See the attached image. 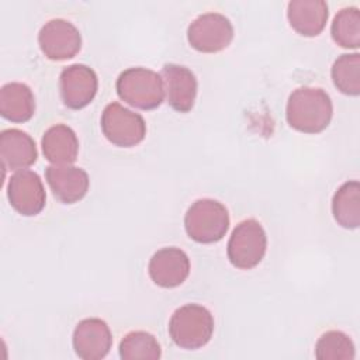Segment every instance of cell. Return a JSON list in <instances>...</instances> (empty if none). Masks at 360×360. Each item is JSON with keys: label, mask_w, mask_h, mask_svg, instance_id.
Listing matches in <instances>:
<instances>
[{"label": "cell", "mask_w": 360, "mask_h": 360, "mask_svg": "<svg viewBox=\"0 0 360 360\" xmlns=\"http://www.w3.org/2000/svg\"><path fill=\"white\" fill-rule=\"evenodd\" d=\"M354 356L353 340L340 330L325 332L315 345V357L319 360H352Z\"/></svg>", "instance_id": "cell-23"}, {"label": "cell", "mask_w": 360, "mask_h": 360, "mask_svg": "<svg viewBox=\"0 0 360 360\" xmlns=\"http://www.w3.org/2000/svg\"><path fill=\"white\" fill-rule=\"evenodd\" d=\"M38 44L48 59L66 60L80 51L82 35L70 21L53 18L45 22L39 30Z\"/></svg>", "instance_id": "cell-8"}, {"label": "cell", "mask_w": 360, "mask_h": 360, "mask_svg": "<svg viewBox=\"0 0 360 360\" xmlns=\"http://www.w3.org/2000/svg\"><path fill=\"white\" fill-rule=\"evenodd\" d=\"M229 228L226 207L212 198L194 201L184 215V229L190 239L198 243L221 240Z\"/></svg>", "instance_id": "cell-4"}, {"label": "cell", "mask_w": 360, "mask_h": 360, "mask_svg": "<svg viewBox=\"0 0 360 360\" xmlns=\"http://www.w3.org/2000/svg\"><path fill=\"white\" fill-rule=\"evenodd\" d=\"M118 97L139 110L158 108L165 98V86L160 73L148 68H129L115 83Z\"/></svg>", "instance_id": "cell-3"}, {"label": "cell", "mask_w": 360, "mask_h": 360, "mask_svg": "<svg viewBox=\"0 0 360 360\" xmlns=\"http://www.w3.org/2000/svg\"><path fill=\"white\" fill-rule=\"evenodd\" d=\"M98 87L96 72L82 63L65 68L59 76V91L63 104L70 110H80L89 105Z\"/></svg>", "instance_id": "cell-10"}, {"label": "cell", "mask_w": 360, "mask_h": 360, "mask_svg": "<svg viewBox=\"0 0 360 360\" xmlns=\"http://www.w3.org/2000/svg\"><path fill=\"white\" fill-rule=\"evenodd\" d=\"M332 39L342 48L357 49L360 46V11L357 7H345L333 18L330 25Z\"/></svg>", "instance_id": "cell-21"}, {"label": "cell", "mask_w": 360, "mask_h": 360, "mask_svg": "<svg viewBox=\"0 0 360 360\" xmlns=\"http://www.w3.org/2000/svg\"><path fill=\"white\" fill-rule=\"evenodd\" d=\"M232 39V22L221 13L201 14L187 28V41L198 52H221L229 46Z\"/></svg>", "instance_id": "cell-7"}, {"label": "cell", "mask_w": 360, "mask_h": 360, "mask_svg": "<svg viewBox=\"0 0 360 360\" xmlns=\"http://www.w3.org/2000/svg\"><path fill=\"white\" fill-rule=\"evenodd\" d=\"M10 205L24 217L38 215L46 201L45 188L41 177L32 170L15 172L7 184Z\"/></svg>", "instance_id": "cell-9"}, {"label": "cell", "mask_w": 360, "mask_h": 360, "mask_svg": "<svg viewBox=\"0 0 360 360\" xmlns=\"http://www.w3.org/2000/svg\"><path fill=\"white\" fill-rule=\"evenodd\" d=\"M332 115V100L321 87H298L288 97L285 118L298 132L319 134L328 128Z\"/></svg>", "instance_id": "cell-1"}, {"label": "cell", "mask_w": 360, "mask_h": 360, "mask_svg": "<svg viewBox=\"0 0 360 360\" xmlns=\"http://www.w3.org/2000/svg\"><path fill=\"white\" fill-rule=\"evenodd\" d=\"M100 122L104 136L120 148H132L141 143L146 135V124L142 115L120 103L107 104Z\"/></svg>", "instance_id": "cell-6"}, {"label": "cell", "mask_w": 360, "mask_h": 360, "mask_svg": "<svg viewBox=\"0 0 360 360\" xmlns=\"http://www.w3.org/2000/svg\"><path fill=\"white\" fill-rule=\"evenodd\" d=\"M75 353L83 360H100L105 357L112 345V335L108 325L100 318L80 321L72 338Z\"/></svg>", "instance_id": "cell-12"}, {"label": "cell", "mask_w": 360, "mask_h": 360, "mask_svg": "<svg viewBox=\"0 0 360 360\" xmlns=\"http://www.w3.org/2000/svg\"><path fill=\"white\" fill-rule=\"evenodd\" d=\"M165 96L167 104L177 112H188L197 97V79L194 73L177 63H166L162 68Z\"/></svg>", "instance_id": "cell-13"}, {"label": "cell", "mask_w": 360, "mask_h": 360, "mask_svg": "<svg viewBox=\"0 0 360 360\" xmlns=\"http://www.w3.org/2000/svg\"><path fill=\"white\" fill-rule=\"evenodd\" d=\"M266 249V231L259 221L249 218L239 222L232 231L226 246V255L233 267L250 270L262 262Z\"/></svg>", "instance_id": "cell-5"}, {"label": "cell", "mask_w": 360, "mask_h": 360, "mask_svg": "<svg viewBox=\"0 0 360 360\" xmlns=\"http://www.w3.org/2000/svg\"><path fill=\"white\" fill-rule=\"evenodd\" d=\"M35 112L32 90L20 82H11L0 89V114L11 122H25Z\"/></svg>", "instance_id": "cell-18"}, {"label": "cell", "mask_w": 360, "mask_h": 360, "mask_svg": "<svg viewBox=\"0 0 360 360\" xmlns=\"http://www.w3.org/2000/svg\"><path fill=\"white\" fill-rule=\"evenodd\" d=\"M160 356V345L149 332L134 330L127 333L120 342V357L122 360H155Z\"/></svg>", "instance_id": "cell-22"}, {"label": "cell", "mask_w": 360, "mask_h": 360, "mask_svg": "<svg viewBox=\"0 0 360 360\" xmlns=\"http://www.w3.org/2000/svg\"><path fill=\"white\" fill-rule=\"evenodd\" d=\"M148 271L156 285L174 288L187 280L190 274V259L180 248H162L150 257Z\"/></svg>", "instance_id": "cell-11"}, {"label": "cell", "mask_w": 360, "mask_h": 360, "mask_svg": "<svg viewBox=\"0 0 360 360\" xmlns=\"http://www.w3.org/2000/svg\"><path fill=\"white\" fill-rule=\"evenodd\" d=\"M328 17L329 10L323 0H292L287 6V18L291 28L304 37L319 35Z\"/></svg>", "instance_id": "cell-16"}, {"label": "cell", "mask_w": 360, "mask_h": 360, "mask_svg": "<svg viewBox=\"0 0 360 360\" xmlns=\"http://www.w3.org/2000/svg\"><path fill=\"white\" fill-rule=\"evenodd\" d=\"M45 179L53 195L63 204L80 201L89 190V174L73 165H51L45 169Z\"/></svg>", "instance_id": "cell-14"}, {"label": "cell", "mask_w": 360, "mask_h": 360, "mask_svg": "<svg viewBox=\"0 0 360 360\" xmlns=\"http://www.w3.org/2000/svg\"><path fill=\"white\" fill-rule=\"evenodd\" d=\"M332 82L335 87L346 96L360 94V55L343 53L332 66Z\"/></svg>", "instance_id": "cell-20"}, {"label": "cell", "mask_w": 360, "mask_h": 360, "mask_svg": "<svg viewBox=\"0 0 360 360\" xmlns=\"http://www.w3.org/2000/svg\"><path fill=\"white\" fill-rule=\"evenodd\" d=\"M332 214L335 221L346 229L360 225V183L350 180L343 183L332 198Z\"/></svg>", "instance_id": "cell-19"}, {"label": "cell", "mask_w": 360, "mask_h": 360, "mask_svg": "<svg viewBox=\"0 0 360 360\" xmlns=\"http://www.w3.org/2000/svg\"><path fill=\"white\" fill-rule=\"evenodd\" d=\"M41 146L45 159L52 165H72L77 159L79 139L75 131L65 124L48 128L42 136Z\"/></svg>", "instance_id": "cell-17"}, {"label": "cell", "mask_w": 360, "mask_h": 360, "mask_svg": "<svg viewBox=\"0 0 360 360\" xmlns=\"http://www.w3.org/2000/svg\"><path fill=\"white\" fill-rule=\"evenodd\" d=\"M214 333V316L200 304L177 308L169 321V335L176 346L195 350L205 346Z\"/></svg>", "instance_id": "cell-2"}, {"label": "cell", "mask_w": 360, "mask_h": 360, "mask_svg": "<svg viewBox=\"0 0 360 360\" xmlns=\"http://www.w3.org/2000/svg\"><path fill=\"white\" fill-rule=\"evenodd\" d=\"M0 158L4 170H24L37 162L35 141L21 129H3L0 134Z\"/></svg>", "instance_id": "cell-15"}]
</instances>
